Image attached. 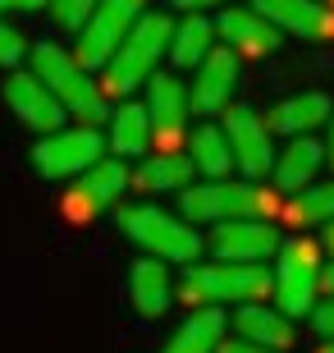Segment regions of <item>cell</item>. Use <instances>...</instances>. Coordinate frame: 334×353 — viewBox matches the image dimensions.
<instances>
[{
	"label": "cell",
	"mask_w": 334,
	"mask_h": 353,
	"mask_svg": "<svg viewBox=\"0 0 334 353\" xmlns=\"http://www.w3.org/2000/svg\"><path fill=\"white\" fill-rule=\"evenodd\" d=\"M188 225H220V221H275L280 193L261 188L257 179H206L179 193Z\"/></svg>",
	"instance_id": "obj_1"
},
{
	"label": "cell",
	"mask_w": 334,
	"mask_h": 353,
	"mask_svg": "<svg viewBox=\"0 0 334 353\" xmlns=\"http://www.w3.org/2000/svg\"><path fill=\"white\" fill-rule=\"evenodd\" d=\"M169 32H174V19H169L165 10H147L138 19V23L129 28V37L119 41V51L105 60V79L96 83L101 88V97L110 92V97H129L133 88H142V83L156 74V65H160V55L169 51Z\"/></svg>",
	"instance_id": "obj_2"
},
{
	"label": "cell",
	"mask_w": 334,
	"mask_h": 353,
	"mask_svg": "<svg viewBox=\"0 0 334 353\" xmlns=\"http://www.w3.org/2000/svg\"><path fill=\"white\" fill-rule=\"evenodd\" d=\"M28 74L41 79V88L65 105V115H78L87 129H96L101 119H110L96 79L78 65L65 46H55V41H37V46H32V69H28Z\"/></svg>",
	"instance_id": "obj_3"
},
{
	"label": "cell",
	"mask_w": 334,
	"mask_h": 353,
	"mask_svg": "<svg viewBox=\"0 0 334 353\" xmlns=\"http://www.w3.org/2000/svg\"><path fill=\"white\" fill-rule=\"evenodd\" d=\"M119 230L142 248V257H156V262H188L193 266L197 257H202V248H206V239L197 234L183 216L156 207V202L124 207L119 211Z\"/></svg>",
	"instance_id": "obj_4"
},
{
	"label": "cell",
	"mask_w": 334,
	"mask_h": 353,
	"mask_svg": "<svg viewBox=\"0 0 334 353\" xmlns=\"http://www.w3.org/2000/svg\"><path fill=\"white\" fill-rule=\"evenodd\" d=\"M321 248L307 234L280 239L275 248V271H270V294L289 321L293 316H311V307L321 303Z\"/></svg>",
	"instance_id": "obj_5"
},
{
	"label": "cell",
	"mask_w": 334,
	"mask_h": 353,
	"mask_svg": "<svg viewBox=\"0 0 334 353\" xmlns=\"http://www.w3.org/2000/svg\"><path fill=\"white\" fill-rule=\"evenodd\" d=\"M183 294L197 307L266 303L270 299V271L261 262H193L183 271Z\"/></svg>",
	"instance_id": "obj_6"
},
{
	"label": "cell",
	"mask_w": 334,
	"mask_h": 353,
	"mask_svg": "<svg viewBox=\"0 0 334 353\" xmlns=\"http://www.w3.org/2000/svg\"><path fill=\"white\" fill-rule=\"evenodd\" d=\"M147 14V0H101L96 10L87 14V23L78 28V46H74V60L87 74L105 69V60L119 51V41L129 37V28Z\"/></svg>",
	"instance_id": "obj_7"
},
{
	"label": "cell",
	"mask_w": 334,
	"mask_h": 353,
	"mask_svg": "<svg viewBox=\"0 0 334 353\" xmlns=\"http://www.w3.org/2000/svg\"><path fill=\"white\" fill-rule=\"evenodd\" d=\"M105 157V138L87 124L78 129H55L46 138H37L32 147V170L41 179H78L83 170H92Z\"/></svg>",
	"instance_id": "obj_8"
},
{
	"label": "cell",
	"mask_w": 334,
	"mask_h": 353,
	"mask_svg": "<svg viewBox=\"0 0 334 353\" xmlns=\"http://www.w3.org/2000/svg\"><path fill=\"white\" fill-rule=\"evenodd\" d=\"M225 143H229L233 170H243V179H261L275 165V143L266 133V119L252 110V105H225Z\"/></svg>",
	"instance_id": "obj_9"
},
{
	"label": "cell",
	"mask_w": 334,
	"mask_h": 353,
	"mask_svg": "<svg viewBox=\"0 0 334 353\" xmlns=\"http://www.w3.org/2000/svg\"><path fill=\"white\" fill-rule=\"evenodd\" d=\"M124 188H129V170H124V161L101 157L92 170L78 174V183L69 188V197H65V211L74 216V221H92V216H101V211L115 207Z\"/></svg>",
	"instance_id": "obj_10"
},
{
	"label": "cell",
	"mask_w": 334,
	"mask_h": 353,
	"mask_svg": "<svg viewBox=\"0 0 334 353\" xmlns=\"http://www.w3.org/2000/svg\"><path fill=\"white\" fill-rule=\"evenodd\" d=\"M280 239L284 234L275 221H220L206 248L216 252V262H266L275 257Z\"/></svg>",
	"instance_id": "obj_11"
},
{
	"label": "cell",
	"mask_w": 334,
	"mask_h": 353,
	"mask_svg": "<svg viewBox=\"0 0 334 353\" xmlns=\"http://www.w3.org/2000/svg\"><path fill=\"white\" fill-rule=\"evenodd\" d=\"M5 105H10V115L19 119V124H28L32 133H55L65 129V105L55 101L51 92L41 88V79H32L28 69H14L10 79H5Z\"/></svg>",
	"instance_id": "obj_12"
},
{
	"label": "cell",
	"mask_w": 334,
	"mask_h": 353,
	"mask_svg": "<svg viewBox=\"0 0 334 353\" xmlns=\"http://www.w3.org/2000/svg\"><path fill=\"white\" fill-rule=\"evenodd\" d=\"M147 119H152V138L160 143V152H179V133L188 124V88L183 79L174 74H160L156 69L152 79H147Z\"/></svg>",
	"instance_id": "obj_13"
},
{
	"label": "cell",
	"mask_w": 334,
	"mask_h": 353,
	"mask_svg": "<svg viewBox=\"0 0 334 353\" xmlns=\"http://www.w3.org/2000/svg\"><path fill=\"white\" fill-rule=\"evenodd\" d=\"M252 10L266 19L275 32L302 41H330L334 37V14L316 0H252Z\"/></svg>",
	"instance_id": "obj_14"
},
{
	"label": "cell",
	"mask_w": 334,
	"mask_h": 353,
	"mask_svg": "<svg viewBox=\"0 0 334 353\" xmlns=\"http://www.w3.org/2000/svg\"><path fill=\"white\" fill-rule=\"evenodd\" d=\"M216 37H225V51L247 55V60H261V55L280 51V32L257 10H225L216 19Z\"/></svg>",
	"instance_id": "obj_15"
},
{
	"label": "cell",
	"mask_w": 334,
	"mask_h": 353,
	"mask_svg": "<svg viewBox=\"0 0 334 353\" xmlns=\"http://www.w3.org/2000/svg\"><path fill=\"white\" fill-rule=\"evenodd\" d=\"M334 115V101L325 92H293V97H284V101L270 105L266 119V133H284V138H307L311 129H321L325 119Z\"/></svg>",
	"instance_id": "obj_16"
},
{
	"label": "cell",
	"mask_w": 334,
	"mask_h": 353,
	"mask_svg": "<svg viewBox=\"0 0 334 353\" xmlns=\"http://www.w3.org/2000/svg\"><path fill=\"white\" fill-rule=\"evenodd\" d=\"M233 330H238V340L261 344V349H270V353H289L298 344L293 321H289L280 307H270V303H243V307L233 312Z\"/></svg>",
	"instance_id": "obj_17"
},
{
	"label": "cell",
	"mask_w": 334,
	"mask_h": 353,
	"mask_svg": "<svg viewBox=\"0 0 334 353\" xmlns=\"http://www.w3.org/2000/svg\"><path fill=\"white\" fill-rule=\"evenodd\" d=\"M233 88H238V55L225 51V46H216V51L197 65L193 105L202 110V115H216V110H225V105H229Z\"/></svg>",
	"instance_id": "obj_18"
},
{
	"label": "cell",
	"mask_w": 334,
	"mask_h": 353,
	"mask_svg": "<svg viewBox=\"0 0 334 353\" xmlns=\"http://www.w3.org/2000/svg\"><path fill=\"white\" fill-rule=\"evenodd\" d=\"M129 299L138 316H165L169 303H174V275L165 262L156 257H138L129 266Z\"/></svg>",
	"instance_id": "obj_19"
},
{
	"label": "cell",
	"mask_w": 334,
	"mask_h": 353,
	"mask_svg": "<svg viewBox=\"0 0 334 353\" xmlns=\"http://www.w3.org/2000/svg\"><path fill=\"white\" fill-rule=\"evenodd\" d=\"M321 165H325V147L316 143V138H293V143L275 157V165H270V174H275V193L280 197L302 193V188L316 179Z\"/></svg>",
	"instance_id": "obj_20"
},
{
	"label": "cell",
	"mask_w": 334,
	"mask_h": 353,
	"mask_svg": "<svg viewBox=\"0 0 334 353\" xmlns=\"http://www.w3.org/2000/svg\"><path fill=\"white\" fill-rule=\"evenodd\" d=\"M225 330H229L225 307H193L188 321L169 335L165 353H216L225 344Z\"/></svg>",
	"instance_id": "obj_21"
},
{
	"label": "cell",
	"mask_w": 334,
	"mask_h": 353,
	"mask_svg": "<svg viewBox=\"0 0 334 353\" xmlns=\"http://www.w3.org/2000/svg\"><path fill=\"white\" fill-rule=\"evenodd\" d=\"M152 143V119L142 101H119V110H110V152L115 161H142Z\"/></svg>",
	"instance_id": "obj_22"
},
{
	"label": "cell",
	"mask_w": 334,
	"mask_h": 353,
	"mask_svg": "<svg viewBox=\"0 0 334 353\" xmlns=\"http://www.w3.org/2000/svg\"><path fill=\"white\" fill-rule=\"evenodd\" d=\"M188 179H193V161L183 152H156V157H142L129 183H138L142 193H183Z\"/></svg>",
	"instance_id": "obj_23"
},
{
	"label": "cell",
	"mask_w": 334,
	"mask_h": 353,
	"mask_svg": "<svg viewBox=\"0 0 334 353\" xmlns=\"http://www.w3.org/2000/svg\"><path fill=\"white\" fill-rule=\"evenodd\" d=\"M216 51V23L206 19V14H188L183 23H174V32H169V60L179 69H197L206 60V55Z\"/></svg>",
	"instance_id": "obj_24"
},
{
	"label": "cell",
	"mask_w": 334,
	"mask_h": 353,
	"mask_svg": "<svg viewBox=\"0 0 334 353\" xmlns=\"http://www.w3.org/2000/svg\"><path fill=\"white\" fill-rule=\"evenodd\" d=\"M183 157L193 161V170H202L206 179H225L233 170V157H229V143H225V133L220 124H202V129L188 138V152Z\"/></svg>",
	"instance_id": "obj_25"
},
{
	"label": "cell",
	"mask_w": 334,
	"mask_h": 353,
	"mask_svg": "<svg viewBox=\"0 0 334 353\" xmlns=\"http://www.w3.org/2000/svg\"><path fill=\"white\" fill-rule=\"evenodd\" d=\"M284 216H289V225H334V179L307 183L302 193H293Z\"/></svg>",
	"instance_id": "obj_26"
},
{
	"label": "cell",
	"mask_w": 334,
	"mask_h": 353,
	"mask_svg": "<svg viewBox=\"0 0 334 353\" xmlns=\"http://www.w3.org/2000/svg\"><path fill=\"white\" fill-rule=\"evenodd\" d=\"M23 55H28V37L5 19V14H0V69H19V65H23Z\"/></svg>",
	"instance_id": "obj_27"
},
{
	"label": "cell",
	"mask_w": 334,
	"mask_h": 353,
	"mask_svg": "<svg viewBox=\"0 0 334 353\" xmlns=\"http://www.w3.org/2000/svg\"><path fill=\"white\" fill-rule=\"evenodd\" d=\"M101 0H51V19L60 28H69V32H78V28L87 23V14L96 10Z\"/></svg>",
	"instance_id": "obj_28"
},
{
	"label": "cell",
	"mask_w": 334,
	"mask_h": 353,
	"mask_svg": "<svg viewBox=\"0 0 334 353\" xmlns=\"http://www.w3.org/2000/svg\"><path fill=\"white\" fill-rule=\"evenodd\" d=\"M311 330H316L325 344L334 340V299H321L316 307H311Z\"/></svg>",
	"instance_id": "obj_29"
},
{
	"label": "cell",
	"mask_w": 334,
	"mask_h": 353,
	"mask_svg": "<svg viewBox=\"0 0 334 353\" xmlns=\"http://www.w3.org/2000/svg\"><path fill=\"white\" fill-rule=\"evenodd\" d=\"M51 10V0H0V14H37Z\"/></svg>",
	"instance_id": "obj_30"
},
{
	"label": "cell",
	"mask_w": 334,
	"mask_h": 353,
	"mask_svg": "<svg viewBox=\"0 0 334 353\" xmlns=\"http://www.w3.org/2000/svg\"><path fill=\"white\" fill-rule=\"evenodd\" d=\"M174 10H183V14H202V10H211V5H225V0H169Z\"/></svg>",
	"instance_id": "obj_31"
},
{
	"label": "cell",
	"mask_w": 334,
	"mask_h": 353,
	"mask_svg": "<svg viewBox=\"0 0 334 353\" xmlns=\"http://www.w3.org/2000/svg\"><path fill=\"white\" fill-rule=\"evenodd\" d=\"M216 353H270V349H261V344H247V340H225Z\"/></svg>",
	"instance_id": "obj_32"
},
{
	"label": "cell",
	"mask_w": 334,
	"mask_h": 353,
	"mask_svg": "<svg viewBox=\"0 0 334 353\" xmlns=\"http://www.w3.org/2000/svg\"><path fill=\"white\" fill-rule=\"evenodd\" d=\"M321 294H325V299H334V262L321 266Z\"/></svg>",
	"instance_id": "obj_33"
},
{
	"label": "cell",
	"mask_w": 334,
	"mask_h": 353,
	"mask_svg": "<svg viewBox=\"0 0 334 353\" xmlns=\"http://www.w3.org/2000/svg\"><path fill=\"white\" fill-rule=\"evenodd\" d=\"M325 124H330V133H325V143H321V147H325V165L334 170V115L325 119Z\"/></svg>",
	"instance_id": "obj_34"
},
{
	"label": "cell",
	"mask_w": 334,
	"mask_h": 353,
	"mask_svg": "<svg viewBox=\"0 0 334 353\" xmlns=\"http://www.w3.org/2000/svg\"><path fill=\"white\" fill-rule=\"evenodd\" d=\"M325 243H330V248H334V225H325Z\"/></svg>",
	"instance_id": "obj_35"
},
{
	"label": "cell",
	"mask_w": 334,
	"mask_h": 353,
	"mask_svg": "<svg viewBox=\"0 0 334 353\" xmlns=\"http://www.w3.org/2000/svg\"><path fill=\"white\" fill-rule=\"evenodd\" d=\"M316 5H325V10H330V14H334V0H316Z\"/></svg>",
	"instance_id": "obj_36"
},
{
	"label": "cell",
	"mask_w": 334,
	"mask_h": 353,
	"mask_svg": "<svg viewBox=\"0 0 334 353\" xmlns=\"http://www.w3.org/2000/svg\"><path fill=\"white\" fill-rule=\"evenodd\" d=\"M321 353H334V340H330V344H321Z\"/></svg>",
	"instance_id": "obj_37"
}]
</instances>
